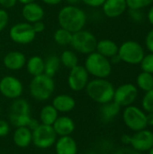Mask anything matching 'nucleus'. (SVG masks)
<instances>
[{"label":"nucleus","mask_w":153,"mask_h":154,"mask_svg":"<svg viewBox=\"0 0 153 154\" xmlns=\"http://www.w3.org/2000/svg\"><path fill=\"white\" fill-rule=\"evenodd\" d=\"M60 64H62L65 68L69 69L78 65V56L72 51H64L60 57Z\"/></svg>","instance_id":"cd10ccee"},{"label":"nucleus","mask_w":153,"mask_h":154,"mask_svg":"<svg viewBox=\"0 0 153 154\" xmlns=\"http://www.w3.org/2000/svg\"><path fill=\"white\" fill-rule=\"evenodd\" d=\"M147 19H148V22L153 26V4L150 6L149 11L147 13Z\"/></svg>","instance_id":"37998d69"},{"label":"nucleus","mask_w":153,"mask_h":154,"mask_svg":"<svg viewBox=\"0 0 153 154\" xmlns=\"http://www.w3.org/2000/svg\"><path fill=\"white\" fill-rule=\"evenodd\" d=\"M104 14L108 18H117L128 9L125 0H106L102 5Z\"/></svg>","instance_id":"dca6fc26"},{"label":"nucleus","mask_w":153,"mask_h":154,"mask_svg":"<svg viewBox=\"0 0 153 154\" xmlns=\"http://www.w3.org/2000/svg\"><path fill=\"white\" fill-rule=\"evenodd\" d=\"M9 36L14 42L25 45L31 43L35 39L36 33L33 31L32 23L25 22L13 25L9 31Z\"/></svg>","instance_id":"9d476101"},{"label":"nucleus","mask_w":153,"mask_h":154,"mask_svg":"<svg viewBox=\"0 0 153 154\" xmlns=\"http://www.w3.org/2000/svg\"><path fill=\"white\" fill-rule=\"evenodd\" d=\"M51 105L59 113L67 114L71 112L75 108L76 100L70 95L60 94V95H57L52 99Z\"/></svg>","instance_id":"aec40b11"},{"label":"nucleus","mask_w":153,"mask_h":154,"mask_svg":"<svg viewBox=\"0 0 153 154\" xmlns=\"http://www.w3.org/2000/svg\"><path fill=\"white\" fill-rule=\"evenodd\" d=\"M59 117V112L52 105H46L42 106L40 111V123L46 125H52L56 119Z\"/></svg>","instance_id":"393cba45"},{"label":"nucleus","mask_w":153,"mask_h":154,"mask_svg":"<svg viewBox=\"0 0 153 154\" xmlns=\"http://www.w3.org/2000/svg\"><path fill=\"white\" fill-rule=\"evenodd\" d=\"M41 123H40V121H38L37 119H35V118H31V120L29 121V123H28V125H27V127L29 128V129H31L32 131V130H34L39 125H40Z\"/></svg>","instance_id":"a19ab883"},{"label":"nucleus","mask_w":153,"mask_h":154,"mask_svg":"<svg viewBox=\"0 0 153 154\" xmlns=\"http://www.w3.org/2000/svg\"><path fill=\"white\" fill-rule=\"evenodd\" d=\"M9 21V15L5 9L0 8V32L6 27Z\"/></svg>","instance_id":"f704fd0d"},{"label":"nucleus","mask_w":153,"mask_h":154,"mask_svg":"<svg viewBox=\"0 0 153 154\" xmlns=\"http://www.w3.org/2000/svg\"><path fill=\"white\" fill-rule=\"evenodd\" d=\"M114 85L106 79H94L89 80L85 90L90 99L103 105L114 99Z\"/></svg>","instance_id":"f03ea898"},{"label":"nucleus","mask_w":153,"mask_h":154,"mask_svg":"<svg viewBox=\"0 0 153 154\" xmlns=\"http://www.w3.org/2000/svg\"><path fill=\"white\" fill-rule=\"evenodd\" d=\"M128 9H140L142 10L151 6L153 0H125Z\"/></svg>","instance_id":"7c9ffc66"},{"label":"nucleus","mask_w":153,"mask_h":154,"mask_svg":"<svg viewBox=\"0 0 153 154\" xmlns=\"http://www.w3.org/2000/svg\"><path fill=\"white\" fill-rule=\"evenodd\" d=\"M130 145L139 152H148L153 146V132L148 129L135 132L132 135Z\"/></svg>","instance_id":"4468645a"},{"label":"nucleus","mask_w":153,"mask_h":154,"mask_svg":"<svg viewBox=\"0 0 153 154\" xmlns=\"http://www.w3.org/2000/svg\"><path fill=\"white\" fill-rule=\"evenodd\" d=\"M86 5L90 7H100L103 5L106 0H81Z\"/></svg>","instance_id":"4c0bfd02"},{"label":"nucleus","mask_w":153,"mask_h":154,"mask_svg":"<svg viewBox=\"0 0 153 154\" xmlns=\"http://www.w3.org/2000/svg\"><path fill=\"white\" fill-rule=\"evenodd\" d=\"M148 152H149V154H153V146L148 151Z\"/></svg>","instance_id":"3c124183"},{"label":"nucleus","mask_w":153,"mask_h":154,"mask_svg":"<svg viewBox=\"0 0 153 154\" xmlns=\"http://www.w3.org/2000/svg\"><path fill=\"white\" fill-rule=\"evenodd\" d=\"M10 130H11L10 124L4 119H0V138L8 135Z\"/></svg>","instance_id":"72a5a7b5"},{"label":"nucleus","mask_w":153,"mask_h":154,"mask_svg":"<svg viewBox=\"0 0 153 154\" xmlns=\"http://www.w3.org/2000/svg\"><path fill=\"white\" fill-rule=\"evenodd\" d=\"M67 3H69L70 5H76L77 4H78L81 0H66Z\"/></svg>","instance_id":"de8ad7c7"},{"label":"nucleus","mask_w":153,"mask_h":154,"mask_svg":"<svg viewBox=\"0 0 153 154\" xmlns=\"http://www.w3.org/2000/svg\"><path fill=\"white\" fill-rule=\"evenodd\" d=\"M114 154H141V152L135 151L132 147H122L117 149Z\"/></svg>","instance_id":"e433bc0d"},{"label":"nucleus","mask_w":153,"mask_h":154,"mask_svg":"<svg viewBox=\"0 0 153 154\" xmlns=\"http://www.w3.org/2000/svg\"><path fill=\"white\" fill-rule=\"evenodd\" d=\"M117 54L121 61L129 65H139L145 55V51L140 42L129 40L119 46Z\"/></svg>","instance_id":"423d86ee"},{"label":"nucleus","mask_w":153,"mask_h":154,"mask_svg":"<svg viewBox=\"0 0 153 154\" xmlns=\"http://www.w3.org/2000/svg\"><path fill=\"white\" fill-rule=\"evenodd\" d=\"M139 90L133 83H124L115 89L114 101L121 107L132 106L138 97Z\"/></svg>","instance_id":"9b49d317"},{"label":"nucleus","mask_w":153,"mask_h":154,"mask_svg":"<svg viewBox=\"0 0 153 154\" xmlns=\"http://www.w3.org/2000/svg\"><path fill=\"white\" fill-rule=\"evenodd\" d=\"M9 122L16 127L27 126L31 120V106L28 101L24 98H16L13 100L9 109Z\"/></svg>","instance_id":"39448f33"},{"label":"nucleus","mask_w":153,"mask_h":154,"mask_svg":"<svg viewBox=\"0 0 153 154\" xmlns=\"http://www.w3.org/2000/svg\"><path fill=\"white\" fill-rule=\"evenodd\" d=\"M147 125L148 126H153V113L147 114Z\"/></svg>","instance_id":"a18cd8bd"},{"label":"nucleus","mask_w":153,"mask_h":154,"mask_svg":"<svg viewBox=\"0 0 153 154\" xmlns=\"http://www.w3.org/2000/svg\"><path fill=\"white\" fill-rule=\"evenodd\" d=\"M17 0H0V5L4 8H12L15 5Z\"/></svg>","instance_id":"ea45409f"},{"label":"nucleus","mask_w":153,"mask_h":154,"mask_svg":"<svg viewBox=\"0 0 153 154\" xmlns=\"http://www.w3.org/2000/svg\"><path fill=\"white\" fill-rule=\"evenodd\" d=\"M54 149L56 154H78V143L75 139L69 136L58 137L55 143Z\"/></svg>","instance_id":"a211bd4d"},{"label":"nucleus","mask_w":153,"mask_h":154,"mask_svg":"<svg viewBox=\"0 0 153 154\" xmlns=\"http://www.w3.org/2000/svg\"><path fill=\"white\" fill-rule=\"evenodd\" d=\"M123 120L127 128L134 133L146 129L148 126L147 114L142 109L133 105L124 107L123 112Z\"/></svg>","instance_id":"0eeeda50"},{"label":"nucleus","mask_w":153,"mask_h":154,"mask_svg":"<svg viewBox=\"0 0 153 154\" xmlns=\"http://www.w3.org/2000/svg\"><path fill=\"white\" fill-rule=\"evenodd\" d=\"M0 114H1V106H0Z\"/></svg>","instance_id":"603ef678"},{"label":"nucleus","mask_w":153,"mask_h":154,"mask_svg":"<svg viewBox=\"0 0 153 154\" xmlns=\"http://www.w3.org/2000/svg\"><path fill=\"white\" fill-rule=\"evenodd\" d=\"M121 111V106L116 104L114 100L101 105V107L99 109V116L100 119L103 123L108 124L112 122L119 114Z\"/></svg>","instance_id":"4be33fe9"},{"label":"nucleus","mask_w":153,"mask_h":154,"mask_svg":"<svg viewBox=\"0 0 153 154\" xmlns=\"http://www.w3.org/2000/svg\"><path fill=\"white\" fill-rule=\"evenodd\" d=\"M23 86L21 80L14 76H5L0 80V93L7 99L14 100L21 97Z\"/></svg>","instance_id":"f8f14e48"},{"label":"nucleus","mask_w":153,"mask_h":154,"mask_svg":"<svg viewBox=\"0 0 153 154\" xmlns=\"http://www.w3.org/2000/svg\"><path fill=\"white\" fill-rule=\"evenodd\" d=\"M32 28H33V31L35 32V33H41L45 29V24L42 22V20L35 22V23H32Z\"/></svg>","instance_id":"58836bf2"},{"label":"nucleus","mask_w":153,"mask_h":154,"mask_svg":"<svg viewBox=\"0 0 153 154\" xmlns=\"http://www.w3.org/2000/svg\"><path fill=\"white\" fill-rule=\"evenodd\" d=\"M72 34L73 33L70 32L69 31L60 27L54 32L53 38L57 44H59L60 46H66V45H70Z\"/></svg>","instance_id":"c85d7f7f"},{"label":"nucleus","mask_w":153,"mask_h":154,"mask_svg":"<svg viewBox=\"0 0 153 154\" xmlns=\"http://www.w3.org/2000/svg\"><path fill=\"white\" fill-rule=\"evenodd\" d=\"M142 106L144 112L153 113V88L145 92L142 99Z\"/></svg>","instance_id":"c756f323"},{"label":"nucleus","mask_w":153,"mask_h":154,"mask_svg":"<svg viewBox=\"0 0 153 154\" xmlns=\"http://www.w3.org/2000/svg\"><path fill=\"white\" fill-rule=\"evenodd\" d=\"M136 87L144 92L153 88V74L142 71L136 78Z\"/></svg>","instance_id":"bb28decb"},{"label":"nucleus","mask_w":153,"mask_h":154,"mask_svg":"<svg viewBox=\"0 0 153 154\" xmlns=\"http://www.w3.org/2000/svg\"><path fill=\"white\" fill-rule=\"evenodd\" d=\"M87 14L77 5H66L58 14V22L60 28L74 33L84 29L87 23Z\"/></svg>","instance_id":"f257e3e1"},{"label":"nucleus","mask_w":153,"mask_h":154,"mask_svg":"<svg viewBox=\"0 0 153 154\" xmlns=\"http://www.w3.org/2000/svg\"><path fill=\"white\" fill-rule=\"evenodd\" d=\"M139 65L141 66L142 71L153 74V53L149 52L145 54Z\"/></svg>","instance_id":"2f4dec72"},{"label":"nucleus","mask_w":153,"mask_h":154,"mask_svg":"<svg viewBox=\"0 0 153 154\" xmlns=\"http://www.w3.org/2000/svg\"><path fill=\"white\" fill-rule=\"evenodd\" d=\"M43 3H45L46 5H59L60 3H61L63 0H41Z\"/></svg>","instance_id":"c03bdc74"},{"label":"nucleus","mask_w":153,"mask_h":154,"mask_svg":"<svg viewBox=\"0 0 153 154\" xmlns=\"http://www.w3.org/2000/svg\"><path fill=\"white\" fill-rule=\"evenodd\" d=\"M97 40L89 31L80 30L72 34L70 45L78 52L82 54H90L96 51Z\"/></svg>","instance_id":"6e6552de"},{"label":"nucleus","mask_w":153,"mask_h":154,"mask_svg":"<svg viewBox=\"0 0 153 154\" xmlns=\"http://www.w3.org/2000/svg\"><path fill=\"white\" fill-rule=\"evenodd\" d=\"M27 72L32 76H39L44 73V60L41 56H32L25 63Z\"/></svg>","instance_id":"b1692460"},{"label":"nucleus","mask_w":153,"mask_h":154,"mask_svg":"<svg viewBox=\"0 0 153 154\" xmlns=\"http://www.w3.org/2000/svg\"><path fill=\"white\" fill-rule=\"evenodd\" d=\"M129 15L135 23H140L144 19V14L142 10L140 9H129Z\"/></svg>","instance_id":"473e14b6"},{"label":"nucleus","mask_w":153,"mask_h":154,"mask_svg":"<svg viewBox=\"0 0 153 154\" xmlns=\"http://www.w3.org/2000/svg\"><path fill=\"white\" fill-rule=\"evenodd\" d=\"M18 2H20L21 4H29V3H32V2H35V0H17Z\"/></svg>","instance_id":"09e8293b"},{"label":"nucleus","mask_w":153,"mask_h":154,"mask_svg":"<svg viewBox=\"0 0 153 154\" xmlns=\"http://www.w3.org/2000/svg\"><path fill=\"white\" fill-rule=\"evenodd\" d=\"M109 60H110V61H111L112 65H113V64H117V63L121 62V59H120V57L118 56V54L115 55L114 57H112V58H111V59H109Z\"/></svg>","instance_id":"49530a36"},{"label":"nucleus","mask_w":153,"mask_h":154,"mask_svg":"<svg viewBox=\"0 0 153 154\" xmlns=\"http://www.w3.org/2000/svg\"><path fill=\"white\" fill-rule=\"evenodd\" d=\"M84 67L87 73L95 79H107L113 70L110 60L96 51L87 55Z\"/></svg>","instance_id":"7ed1b4c3"},{"label":"nucleus","mask_w":153,"mask_h":154,"mask_svg":"<svg viewBox=\"0 0 153 154\" xmlns=\"http://www.w3.org/2000/svg\"><path fill=\"white\" fill-rule=\"evenodd\" d=\"M32 143L40 150H47L54 145L58 136L51 125L40 124L32 131Z\"/></svg>","instance_id":"1a4fd4ad"},{"label":"nucleus","mask_w":153,"mask_h":154,"mask_svg":"<svg viewBox=\"0 0 153 154\" xmlns=\"http://www.w3.org/2000/svg\"><path fill=\"white\" fill-rule=\"evenodd\" d=\"M86 154H97V152H95V151H89V152H87Z\"/></svg>","instance_id":"8fccbe9b"},{"label":"nucleus","mask_w":153,"mask_h":154,"mask_svg":"<svg viewBox=\"0 0 153 154\" xmlns=\"http://www.w3.org/2000/svg\"><path fill=\"white\" fill-rule=\"evenodd\" d=\"M32 133L27 126L16 127L13 134V142L18 148H27L32 143Z\"/></svg>","instance_id":"412c9836"},{"label":"nucleus","mask_w":153,"mask_h":154,"mask_svg":"<svg viewBox=\"0 0 153 154\" xmlns=\"http://www.w3.org/2000/svg\"><path fill=\"white\" fill-rule=\"evenodd\" d=\"M51 126L58 137L69 136L74 133L76 128L75 122L71 117L68 116H59Z\"/></svg>","instance_id":"2eb2a0df"},{"label":"nucleus","mask_w":153,"mask_h":154,"mask_svg":"<svg viewBox=\"0 0 153 154\" xmlns=\"http://www.w3.org/2000/svg\"><path fill=\"white\" fill-rule=\"evenodd\" d=\"M55 90L53 78L41 74L32 77L29 85V92L32 97L37 101H46L50 98Z\"/></svg>","instance_id":"20e7f679"},{"label":"nucleus","mask_w":153,"mask_h":154,"mask_svg":"<svg viewBox=\"0 0 153 154\" xmlns=\"http://www.w3.org/2000/svg\"><path fill=\"white\" fill-rule=\"evenodd\" d=\"M60 66V57H58L55 54H51L48 56L47 59L44 60V74L53 78L55 74L58 72Z\"/></svg>","instance_id":"a878e982"},{"label":"nucleus","mask_w":153,"mask_h":154,"mask_svg":"<svg viewBox=\"0 0 153 154\" xmlns=\"http://www.w3.org/2000/svg\"><path fill=\"white\" fill-rule=\"evenodd\" d=\"M3 63L7 69L19 70L25 66L26 58L23 52L13 51L8 52L3 60Z\"/></svg>","instance_id":"6ab92c4d"},{"label":"nucleus","mask_w":153,"mask_h":154,"mask_svg":"<svg viewBox=\"0 0 153 154\" xmlns=\"http://www.w3.org/2000/svg\"><path fill=\"white\" fill-rule=\"evenodd\" d=\"M131 138H132V135L123 134L122 137H121V141H122L123 144H124V145H130V143H131Z\"/></svg>","instance_id":"79ce46f5"},{"label":"nucleus","mask_w":153,"mask_h":154,"mask_svg":"<svg viewBox=\"0 0 153 154\" xmlns=\"http://www.w3.org/2000/svg\"><path fill=\"white\" fill-rule=\"evenodd\" d=\"M22 15L27 23H33L43 19L44 10L39 4L32 2L23 5V7L22 9Z\"/></svg>","instance_id":"f3484780"},{"label":"nucleus","mask_w":153,"mask_h":154,"mask_svg":"<svg viewBox=\"0 0 153 154\" xmlns=\"http://www.w3.org/2000/svg\"><path fill=\"white\" fill-rule=\"evenodd\" d=\"M118 49L119 46L115 42L109 39H103L97 41L96 51L107 59H111L118 53Z\"/></svg>","instance_id":"5701e85b"},{"label":"nucleus","mask_w":153,"mask_h":154,"mask_svg":"<svg viewBox=\"0 0 153 154\" xmlns=\"http://www.w3.org/2000/svg\"><path fill=\"white\" fill-rule=\"evenodd\" d=\"M89 81V74L84 66L77 65L72 68L68 77V85L74 92H79L86 88Z\"/></svg>","instance_id":"ddd939ff"},{"label":"nucleus","mask_w":153,"mask_h":154,"mask_svg":"<svg viewBox=\"0 0 153 154\" xmlns=\"http://www.w3.org/2000/svg\"><path fill=\"white\" fill-rule=\"evenodd\" d=\"M145 45L147 50L153 53V28L151 29L145 37Z\"/></svg>","instance_id":"c9c22d12"}]
</instances>
